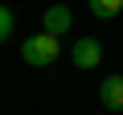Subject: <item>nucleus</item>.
Masks as SVG:
<instances>
[{
	"label": "nucleus",
	"instance_id": "4",
	"mask_svg": "<svg viewBox=\"0 0 123 115\" xmlns=\"http://www.w3.org/2000/svg\"><path fill=\"white\" fill-rule=\"evenodd\" d=\"M98 99L107 111H123V74H107L98 82Z\"/></svg>",
	"mask_w": 123,
	"mask_h": 115
},
{
	"label": "nucleus",
	"instance_id": "3",
	"mask_svg": "<svg viewBox=\"0 0 123 115\" xmlns=\"http://www.w3.org/2000/svg\"><path fill=\"white\" fill-rule=\"evenodd\" d=\"M41 29H45V33H57V37H66V33L74 29V13H70V4H49V8L41 13Z\"/></svg>",
	"mask_w": 123,
	"mask_h": 115
},
{
	"label": "nucleus",
	"instance_id": "1",
	"mask_svg": "<svg viewBox=\"0 0 123 115\" xmlns=\"http://www.w3.org/2000/svg\"><path fill=\"white\" fill-rule=\"evenodd\" d=\"M21 58H25V66H33V70L53 66L57 58H62V37H57V33L37 29L33 37H25V41H21Z\"/></svg>",
	"mask_w": 123,
	"mask_h": 115
},
{
	"label": "nucleus",
	"instance_id": "5",
	"mask_svg": "<svg viewBox=\"0 0 123 115\" xmlns=\"http://www.w3.org/2000/svg\"><path fill=\"white\" fill-rule=\"evenodd\" d=\"M86 4H90V13H94L98 21H111V17L123 13V0H86Z\"/></svg>",
	"mask_w": 123,
	"mask_h": 115
},
{
	"label": "nucleus",
	"instance_id": "2",
	"mask_svg": "<svg viewBox=\"0 0 123 115\" xmlns=\"http://www.w3.org/2000/svg\"><path fill=\"white\" fill-rule=\"evenodd\" d=\"M70 58H74L78 70H98V66H103V41H98V37H78Z\"/></svg>",
	"mask_w": 123,
	"mask_h": 115
},
{
	"label": "nucleus",
	"instance_id": "6",
	"mask_svg": "<svg viewBox=\"0 0 123 115\" xmlns=\"http://www.w3.org/2000/svg\"><path fill=\"white\" fill-rule=\"evenodd\" d=\"M12 13H8V4H0V41H8V33H12Z\"/></svg>",
	"mask_w": 123,
	"mask_h": 115
}]
</instances>
